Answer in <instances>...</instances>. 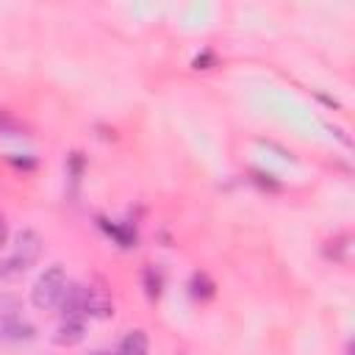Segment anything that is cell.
<instances>
[{"label":"cell","mask_w":355,"mask_h":355,"mask_svg":"<svg viewBox=\"0 0 355 355\" xmlns=\"http://www.w3.org/2000/svg\"><path fill=\"white\" fill-rule=\"evenodd\" d=\"M64 288H67V272L55 263V266L44 269V272L36 277V283H33V288H31V302H33L39 311H50V308H55V305L61 302Z\"/></svg>","instance_id":"obj_1"},{"label":"cell","mask_w":355,"mask_h":355,"mask_svg":"<svg viewBox=\"0 0 355 355\" xmlns=\"http://www.w3.org/2000/svg\"><path fill=\"white\" fill-rule=\"evenodd\" d=\"M86 297H89V286H80V283H67L64 294H61V311L64 316H75V319H83L86 316Z\"/></svg>","instance_id":"obj_2"},{"label":"cell","mask_w":355,"mask_h":355,"mask_svg":"<svg viewBox=\"0 0 355 355\" xmlns=\"http://www.w3.org/2000/svg\"><path fill=\"white\" fill-rule=\"evenodd\" d=\"M33 338H36V327L31 322H25L22 316L0 322V344H25Z\"/></svg>","instance_id":"obj_3"},{"label":"cell","mask_w":355,"mask_h":355,"mask_svg":"<svg viewBox=\"0 0 355 355\" xmlns=\"http://www.w3.org/2000/svg\"><path fill=\"white\" fill-rule=\"evenodd\" d=\"M42 247H44L42 236H39L36 230H31V227L19 230V233H17V239H14V255H17L19 261H25L28 266L42 255Z\"/></svg>","instance_id":"obj_4"},{"label":"cell","mask_w":355,"mask_h":355,"mask_svg":"<svg viewBox=\"0 0 355 355\" xmlns=\"http://www.w3.org/2000/svg\"><path fill=\"white\" fill-rule=\"evenodd\" d=\"M53 341L58 347H75L83 341V319H75V316H64L61 324L55 327L53 333Z\"/></svg>","instance_id":"obj_5"},{"label":"cell","mask_w":355,"mask_h":355,"mask_svg":"<svg viewBox=\"0 0 355 355\" xmlns=\"http://www.w3.org/2000/svg\"><path fill=\"white\" fill-rule=\"evenodd\" d=\"M114 313V300L103 286H89V297H86V316H111Z\"/></svg>","instance_id":"obj_6"},{"label":"cell","mask_w":355,"mask_h":355,"mask_svg":"<svg viewBox=\"0 0 355 355\" xmlns=\"http://www.w3.org/2000/svg\"><path fill=\"white\" fill-rule=\"evenodd\" d=\"M147 352H150V338L144 330L125 333L119 341V349H116V355H147Z\"/></svg>","instance_id":"obj_7"},{"label":"cell","mask_w":355,"mask_h":355,"mask_svg":"<svg viewBox=\"0 0 355 355\" xmlns=\"http://www.w3.org/2000/svg\"><path fill=\"white\" fill-rule=\"evenodd\" d=\"M141 283H144V294L150 300H158L164 294V272H161V266L147 263L144 266V275H141Z\"/></svg>","instance_id":"obj_8"},{"label":"cell","mask_w":355,"mask_h":355,"mask_svg":"<svg viewBox=\"0 0 355 355\" xmlns=\"http://www.w3.org/2000/svg\"><path fill=\"white\" fill-rule=\"evenodd\" d=\"M349 252H352V239H349L347 233L330 239L327 247H324V255H327L330 261H336V263H347V261H349Z\"/></svg>","instance_id":"obj_9"},{"label":"cell","mask_w":355,"mask_h":355,"mask_svg":"<svg viewBox=\"0 0 355 355\" xmlns=\"http://www.w3.org/2000/svg\"><path fill=\"white\" fill-rule=\"evenodd\" d=\"M189 288H191V297H194V300H211V297L216 294V286H214V280H211L205 272H194Z\"/></svg>","instance_id":"obj_10"},{"label":"cell","mask_w":355,"mask_h":355,"mask_svg":"<svg viewBox=\"0 0 355 355\" xmlns=\"http://www.w3.org/2000/svg\"><path fill=\"white\" fill-rule=\"evenodd\" d=\"M100 225L105 227V233H108V236H114V241H116L119 247H136V230H133V227H122V225H108L105 219H103Z\"/></svg>","instance_id":"obj_11"},{"label":"cell","mask_w":355,"mask_h":355,"mask_svg":"<svg viewBox=\"0 0 355 355\" xmlns=\"http://www.w3.org/2000/svg\"><path fill=\"white\" fill-rule=\"evenodd\" d=\"M25 272H28V263L19 261L17 255H8V258L0 261V280H17V277H22Z\"/></svg>","instance_id":"obj_12"},{"label":"cell","mask_w":355,"mask_h":355,"mask_svg":"<svg viewBox=\"0 0 355 355\" xmlns=\"http://www.w3.org/2000/svg\"><path fill=\"white\" fill-rule=\"evenodd\" d=\"M19 311H22L19 297H14V294H3V297H0V322H3V319H17V316H22Z\"/></svg>","instance_id":"obj_13"},{"label":"cell","mask_w":355,"mask_h":355,"mask_svg":"<svg viewBox=\"0 0 355 355\" xmlns=\"http://www.w3.org/2000/svg\"><path fill=\"white\" fill-rule=\"evenodd\" d=\"M22 125L14 119V116H8V114H3L0 111V136H22Z\"/></svg>","instance_id":"obj_14"},{"label":"cell","mask_w":355,"mask_h":355,"mask_svg":"<svg viewBox=\"0 0 355 355\" xmlns=\"http://www.w3.org/2000/svg\"><path fill=\"white\" fill-rule=\"evenodd\" d=\"M214 64H216V55L214 53H202V55L194 58V69H211Z\"/></svg>","instance_id":"obj_15"},{"label":"cell","mask_w":355,"mask_h":355,"mask_svg":"<svg viewBox=\"0 0 355 355\" xmlns=\"http://www.w3.org/2000/svg\"><path fill=\"white\" fill-rule=\"evenodd\" d=\"M6 239H8V222H6V216L0 214V247L6 244Z\"/></svg>","instance_id":"obj_16"},{"label":"cell","mask_w":355,"mask_h":355,"mask_svg":"<svg viewBox=\"0 0 355 355\" xmlns=\"http://www.w3.org/2000/svg\"><path fill=\"white\" fill-rule=\"evenodd\" d=\"M89 355H114V352H105V349H97V352H89Z\"/></svg>","instance_id":"obj_17"}]
</instances>
